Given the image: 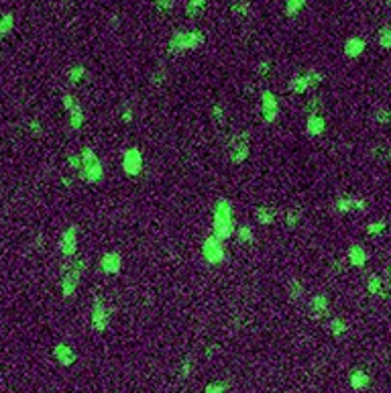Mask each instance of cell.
Masks as SVG:
<instances>
[{"instance_id":"cell-15","label":"cell","mask_w":391,"mask_h":393,"mask_svg":"<svg viewBox=\"0 0 391 393\" xmlns=\"http://www.w3.org/2000/svg\"><path fill=\"white\" fill-rule=\"evenodd\" d=\"M308 308H310V312H312L316 318H324V316H328V312H330V300H328V296H324V294H316V296L310 298Z\"/></svg>"},{"instance_id":"cell-38","label":"cell","mask_w":391,"mask_h":393,"mask_svg":"<svg viewBox=\"0 0 391 393\" xmlns=\"http://www.w3.org/2000/svg\"><path fill=\"white\" fill-rule=\"evenodd\" d=\"M212 116H214V120L220 124V126H224L226 124V118H224V110H222V106H212Z\"/></svg>"},{"instance_id":"cell-19","label":"cell","mask_w":391,"mask_h":393,"mask_svg":"<svg viewBox=\"0 0 391 393\" xmlns=\"http://www.w3.org/2000/svg\"><path fill=\"white\" fill-rule=\"evenodd\" d=\"M348 383H350V387H352L354 391H365V389H369V385H371V377H369L363 369H354V371H350V375H348Z\"/></svg>"},{"instance_id":"cell-29","label":"cell","mask_w":391,"mask_h":393,"mask_svg":"<svg viewBox=\"0 0 391 393\" xmlns=\"http://www.w3.org/2000/svg\"><path fill=\"white\" fill-rule=\"evenodd\" d=\"M288 294H290L292 300H300V298L304 296V283H302L300 279H292V281L288 283Z\"/></svg>"},{"instance_id":"cell-37","label":"cell","mask_w":391,"mask_h":393,"mask_svg":"<svg viewBox=\"0 0 391 393\" xmlns=\"http://www.w3.org/2000/svg\"><path fill=\"white\" fill-rule=\"evenodd\" d=\"M151 82H153V86H163L165 82H167V72H165V67H159L155 74H153V78H151Z\"/></svg>"},{"instance_id":"cell-44","label":"cell","mask_w":391,"mask_h":393,"mask_svg":"<svg viewBox=\"0 0 391 393\" xmlns=\"http://www.w3.org/2000/svg\"><path fill=\"white\" fill-rule=\"evenodd\" d=\"M269 72H271V63H269V61L259 63V67H257V74H259V76H267Z\"/></svg>"},{"instance_id":"cell-3","label":"cell","mask_w":391,"mask_h":393,"mask_svg":"<svg viewBox=\"0 0 391 393\" xmlns=\"http://www.w3.org/2000/svg\"><path fill=\"white\" fill-rule=\"evenodd\" d=\"M86 265L88 263H86L84 257H76L74 261L63 265V269H61V294H63V298H72L76 294Z\"/></svg>"},{"instance_id":"cell-25","label":"cell","mask_w":391,"mask_h":393,"mask_svg":"<svg viewBox=\"0 0 391 393\" xmlns=\"http://www.w3.org/2000/svg\"><path fill=\"white\" fill-rule=\"evenodd\" d=\"M234 232H236V238H238V242H244V244H248V242H253V240H255V232H253V228H251L248 224L236 226V228H234Z\"/></svg>"},{"instance_id":"cell-30","label":"cell","mask_w":391,"mask_h":393,"mask_svg":"<svg viewBox=\"0 0 391 393\" xmlns=\"http://www.w3.org/2000/svg\"><path fill=\"white\" fill-rule=\"evenodd\" d=\"M84 76H86V67H84V65H74V67L67 69V80H69L74 86L80 84Z\"/></svg>"},{"instance_id":"cell-45","label":"cell","mask_w":391,"mask_h":393,"mask_svg":"<svg viewBox=\"0 0 391 393\" xmlns=\"http://www.w3.org/2000/svg\"><path fill=\"white\" fill-rule=\"evenodd\" d=\"M29 128H31V133H33V135H41V133H43V128H41V122H39L37 118H33V120H31Z\"/></svg>"},{"instance_id":"cell-10","label":"cell","mask_w":391,"mask_h":393,"mask_svg":"<svg viewBox=\"0 0 391 393\" xmlns=\"http://www.w3.org/2000/svg\"><path fill=\"white\" fill-rule=\"evenodd\" d=\"M261 114H263L265 122H275L279 116V102L271 90L261 92Z\"/></svg>"},{"instance_id":"cell-18","label":"cell","mask_w":391,"mask_h":393,"mask_svg":"<svg viewBox=\"0 0 391 393\" xmlns=\"http://www.w3.org/2000/svg\"><path fill=\"white\" fill-rule=\"evenodd\" d=\"M346 259H348V263L352 267H359L361 269V267H365L369 255H367V251H365L363 244H350L348 246V253H346Z\"/></svg>"},{"instance_id":"cell-13","label":"cell","mask_w":391,"mask_h":393,"mask_svg":"<svg viewBox=\"0 0 391 393\" xmlns=\"http://www.w3.org/2000/svg\"><path fill=\"white\" fill-rule=\"evenodd\" d=\"M98 265H100V269H102L106 275H114V273H118L120 267H122V257H120V253H116V251H108V253L102 255V259H100Z\"/></svg>"},{"instance_id":"cell-16","label":"cell","mask_w":391,"mask_h":393,"mask_svg":"<svg viewBox=\"0 0 391 393\" xmlns=\"http://www.w3.org/2000/svg\"><path fill=\"white\" fill-rule=\"evenodd\" d=\"M344 55L346 57H350V59H354V57H361L363 53H365V49H367V41L363 39V37H348L346 41H344Z\"/></svg>"},{"instance_id":"cell-8","label":"cell","mask_w":391,"mask_h":393,"mask_svg":"<svg viewBox=\"0 0 391 393\" xmlns=\"http://www.w3.org/2000/svg\"><path fill=\"white\" fill-rule=\"evenodd\" d=\"M251 153V145H248V133H240L236 137L230 139V149H228V157L234 165H240L246 161Z\"/></svg>"},{"instance_id":"cell-34","label":"cell","mask_w":391,"mask_h":393,"mask_svg":"<svg viewBox=\"0 0 391 393\" xmlns=\"http://www.w3.org/2000/svg\"><path fill=\"white\" fill-rule=\"evenodd\" d=\"M373 118L377 124H389L391 122V110L389 108H377L373 112Z\"/></svg>"},{"instance_id":"cell-11","label":"cell","mask_w":391,"mask_h":393,"mask_svg":"<svg viewBox=\"0 0 391 393\" xmlns=\"http://www.w3.org/2000/svg\"><path fill=\"white\" fill-rule=\"evenodd\" d=\"M59 246H61V255L65 259H72L76 255V251H78V226H69L63 230Z\"/></svg>"},{"instance_id":"cell-33","label":"cell","mask_w":391,"mask_h":393,"mask_svg":"<svg viewBox=\"0 0 391 393\" xmlns=\"http://www.w3.org/2000/svg\"><path fill=\"white\" fill-rule=\"evenodd\" d=\"M385 228H387V222L385 220H377V222L367 224V234L369 236H379V234L385 232Z\"/></svg>"},{"instance_id":"cell-6","label":"cell","mask_w":391,"mask_h":393,"mask_svg":"<svg viewBox=\"0 0 391 393\" xmlns=\"http://www.w3.org/2000/svg\"><path fill=\"white\" fill-rule=\"evenodd\" d=\"M322 80H324V76H322L318 69H310V72H306V74L294 76V78L290 80V84H288V90L294 92V94H304V92H308V90L320 86Z\"/></svg>"},{"instance_id":"cell-42","label":"cell","mask_w":391,"mask_h":393,"mask_svg":"<svg viewBox=\"0 0 391 393\" xmlns=\"http://www.w3.org/2000/svg\"><path fill=\"white\" fill-rule=\"evenodd\" d=\"M190 373H192V361L190 359H186L184 363H182V369H180V375L186 379V377H190Z\"/></svg>"},{"instance_id":"cell-17","label":"cell","mask_w":391,"mask_h":393,"mask_svg":"<svg viewBox=\"0 0 391 393\" xmlns=\"http://www.w3.org/2000/svg\"><path fill=\"white\" fill-rule=\"evenodd\" d=\"M326 130V118L322 114H310L306 120V133L310 137H320Z\"/></svg>"},{"instance_id":"cell-46","label":"cell","mask_w":391,"mask_h":393,"mask_svg":"<svg viewBox=\"0 0 391 393\" xmlns=\"http://www.w3.org/2000/svg\"><path fill=\"white\" fill-rule=\"evenodd\" d=\"M383 151H385V157L391 159V145H387V149H383Z\"/></svg>"},{"instance_id":"cell-12","label":"cell","mask_w":391,"mask_h":393,"mask_svg":"<svg viewBox=\"0 0 391 393\" xmlns=\"http://www.w3.org/2000/svg\"><path fill=\"white\" fill-rule=\"evenodd\" d=\"M367 206L369 204L365 198H350V196H342L334 204L336 212H340V214H348V212H357V210L363 212V210H367Z\"/></svg>"},{"instance_id":"cell-14","label":"cell","mask_w":391,"mask_h":393,"mask_svg":"<svg viewBox=\"0 0 391 393\" xmlns=\"http://www.w3.org/2000/svg\"><path fill=\"white\" fill-rule=\"evenodd\" d=\"M53 359H55L61 367H72V365L76 363V352H74V348H72L69 344L59 342V344L53 346Z\"/></svg>"},{"instance_id":"cell-24","label":"cell","mask_w":391,"mask_h":393,"mask_svg":"<svg viewBox=\"0 0 391 393\" xmlns=\"http://www.w3.org/2000/svg\"><path fill=\"white\" fill-rule=\"evenodd\" d=\"M328 330H330V334H332L334 338H340V336L346 334L348 326H346V322H344L342 318H332V320L328 322Z\"/></svg>"},{"instance_id":"cell-22","label":"cell","mask_w":391,"mask_h":393,"mask_svg":"<svg viewBox=\"0 0 391 393\" xmlns=\"http://www.w3.org/2000/svg\"><path fill=\"white\" fill-rule=\"evenodd\" d=\"M367 290H369L371 296H385V281H383V277L373 273L367 279Z\"/></svg>"},{"instance_id":"cell-5","label":"cell","mask_w":391,"mask_h":393,"mask_svg":"<svg viewBox=\"0 0 391 393\" xmlns=\"http://www.w3.org/2000/svg\"><path fill=\"white\" fill-rule=\"evenodd\" d=\"M202 257L206 263L210 265H220L224 263V257H226V251H224V240H220L216 234H208L202 242Z\"/></svg>"},{"instance_id":"cell-21","label":"cell","mask_w":391,"mask_h":393,"mask_svg":"<svg viewBox=\"0 0 391 393\" xmlns=\"http://www.w3.org/2000/svg\"><path fill=\"white\" fill-rule=\"evenodd\" d=\"M248 11H251V3H248V0H234L232 7H230L232 17L238 19V21H244L248 17Z\"/></svg>"},{"instance_id":"cell-43","label":"cell","mask_w":391,"mask_h":393,"mask_svg":"<svg viewBox=\"0 0 391 393\" xmlns=\"http://www.w3.org/2000/svg\"><path fill=\"white\" fill-rule=\"evenodd\" d=\"M133 116H135V112H133V108H128V106H126V108L122 110V122H124V124H128V122H133Z\"/></svg>"},{"instance_id":"cell-31","label":"cell","mask_w":391,"mask_h":393,"mask_svg":"<svg viewBox=\"0 0 391 393\" xmlns=\"http://www.w3.org/2000/svg\"><path fill=\"white\" fill-rule=\"evenodd\" d=\"M228 387H230L228 381H212L204 387V393H226Z\"/></svg>"},{"instance_id":"cell-1","label":"cell","mask_w":391,"mask_h":393,"mask_svg":"<svg viewBox=\"0 0 391 393\" xmlns=\"http://www.w3.org/2000/svg\"><path fill=\"white\" fill-rule=\"evenodd\" d=\"M212 234H216L220 240H226L234 234V210L232 204L226 198H218L212 208Z\"/></svg>"},{"instance_id":"cell-2","label":"cell","mask_w":391,"mask_h":393,"mask_svg":"<svg viewBox=\"0 0 391 393\" xmlns=\"http://www.w3.org/2000/svg\"><path fill=\"white\" fill-rule=\"evenodd\" d=\"M204 41H206V35L202 31H175L167 41V51L171 55L194 51V49L202 47Z\"/></svg>"},{"instance_id":"cell-41","label":"cell","mask_w":391,"mask_h":393,"mask_svg":"<svg viewBox=\"0 0 391 393\" xmlns=\"http://www.w3.org/2000/svg\"><path fill=\"white\" fill-rule=\"evenodd\" d=\"M61 102H63V108H65V110H69V108H72V106H74L78 100H76V96H74V94H63Z\"/></svg>"},{"instance_id":"cell-40","label":"cell","mask_w":391,"mask_h":393,"mask_svg":"<svg viewBox=\"0 0 391 393\" xmlns=\"http://www.w3.org/2000/svg\"><path fill=\"white\" fill-rule=\"evenodd\" d=\"M67 161H69V167H72L74 171H78V169L82 167V155H80V153L69 155V159H67Z\"/></svg>"},{"instance_id":"cell-28","label":"cell","mask_w":391,"mask_h":393,"mask_svg":"<svg viewBox=\"0 0 391 393\" xmlns=\"http://www.w3.org/2000/svg\"><path fill=\"white\" fill-rule=\"evenodd\" d=\"M255 214H257V220L261 224H273L275 222V212L271 208H257Z\"/></svg>"},{"instance_id":"cell-9","label":"cell","mask_w":391,"mask_h":393,"mask_svg":"<svg viewBox=\"0 0 391 393\" xmlns=\"http://www.w3.org/2000/svg\"><path fill=\"white\" fill-rule=\"evenodd\" d=\"M122 171L128 177H135V175H139L143 171V155H141V151L137 147H130V149L124 151V155H122Z\"/></svg>"},{"instance_id":"cell-26","label":"cell","mask_w":391,"mask_h":393,"mask_svg":"<svg viewBox=\"0 0 391 393\" xmlns=\"http://www.w3.org/2000/svg\"><path fill=\"white\" fill-rule=\"evenodd\" d=\"M308 0H286V15L288 17H298L304 7H306Z\"/></svg>"},{"instance_id":"cell-23","label":"cell","mask_w":391,"mask_h":393,"mask_svg":"<svg viewBox=\"0 0 391 393\" xmlns=\"http://www.w3.org/2000/svg\"><path fill=\"white\" fill-rule=\"evenodd\" d=\"M204 9H206V0H188L186 3V15L190 19L200 17L204 13Z\"/></svg>"},{"instance_id":"cell-27","label":"cell","mask_w":391,"mask_h":393,"mask_svg":"<svg viewBox=\"0 0 391 393\" xmlns=\"http://www.w3.org/2000/svg\"><path fill=\"white\" fill-rule=\"evenodd\" d=\"M13 27H15V15L13 13H7V15L0 17V39L7 37L13 31Z\"/></svg>"},{"instance_id":"cell-32","label":"cell","mask_w":391,"mask_h":393,"mask_svg":"<svg viewBox=\"0 0 391 393\" xmlns=\"http://www.w3.org/2000/svg\"><path fill=\"white\" fill-rule=\"evenodd\" d=\"M379 45L383 49H391V25H385L379 29Z\"/></svg>"},{"instance_id":"cell-47","label":"cell","mask_w":391,"mask_h":393,"mask_svg":"<svg viewBox=\"0 0 391 393\" xmlns=\"http://www.w3.org/2000/svg\"><path fill=\"white\" fill-rule=\"evenodd\" d=\"M385 5H387V7L391 9V0H385Z\"/></svg>"},{"instance_id":"cell-39","label":"cell","mask_w":391,"mask_h":393,"mask_svg":"<svg viewBox=\"0 0 391 393\" xmlns=\"http://www.w3.org/2000/svg\"><path fill=\"white\" fill-rule=\"evenodd\" d=\"M173 3H175V0H155V7H157V11L165 13V11H169L173 7Z\"/></svg>"},{"instance_id":"cell-35","label":"cell","mask_w":391,"mask_h":393,"mask_svg":"<svg viewBox=\"0 0 391 393\" xmlns=\"http://www.w3.org/2000/svg\"><path fill=\"white\" fill-rule=\"evenodd\" d=\"M300 220H302V212L300 210H288V214H286V226L288 228H296L300 224Z\"/></svg>"},{"instance_id":"cell-36","label":"cell","mask_w":391,"mask_h":393,"mask_svg":"<svg viewBox=\"0 0 391 393\" xmlns=\"http://www.w3.org/2000/svg\"><path fill=\"white\" fill-rule=\"evenodd\" d=\"M320 108H322V102H320L318 98L308 100V102H306V106H304V110H306V114H308V116H310V114H320Z\"/></svg>"},{"instance_id":"cell-20","label":"cell","mask_w":391,"mask_h":393,"mask_svg":"<svg viewBox=\"0 0 391 393\" xmlns=\"http://www.w3.org/2000/svg\"><path fill=\"white\" fill-rule=\"evenodd\" d=\"M67 112H69V126H72L74 130L82 128V124H84V108H82V104L76 102Z\"/></svg>"},{"instance_id":"cell-7","label":"cell","mask_w":391,"mask_h":393,"mask_svg":"<svg viewBox=\"0 0 391 393\" xmlns=\"http://www.w3.org/2000/svg\"><path fill=\"white\" fill-rule=\"evenodd\" d=\"M90 322H92V328L96 332H104L110 324V310L104 302V298L96 296L94 302H92V312H90Z\"/></svg>"},{"instance_id":"cell-4","label":"cell","mask_w":391,"mask_h":393,"mask_svg":"<svg viewBox=\"0 0 391 393\" xmlns=\"http://www.w3.org/2000/svg\"><path fill=\"white\" fill-rule=\"evenodd\" d=\"M82 167L78 169L80 180L88 182V184H98L104 177V167L102 161L98 159V155L94 153V149H84L82 153Z\"/></svg>"}]
</instances>
